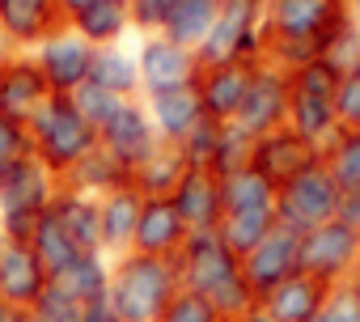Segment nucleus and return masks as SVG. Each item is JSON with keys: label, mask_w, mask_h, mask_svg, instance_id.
<instances>
[{"label": "nucleus", "mask_w": 360, "mask_h": 322, "mask_svg": "<svg viewBox=\"0 0 360 322\" xmlns=\"http://www.w3.org/2000/svg\"><path fill=\"white\" fill-rule=\"evenodd\" d=\"M144 106H148V119H153V127H157V140H161V144H178V148H183L187 136L208 119V115H204V102H200V94H195V85L165 89V94H148Z\"/></svg>", "instance_id": "20"}, {"label": "nucleus", "mask_w": 360, "mask_h": 322, "mask_svg": "<svg viewBox=\"0 0 360 322\" xmlns=\"http://www.w3.org/2000/svg\"><path fill=\"white\" fill-rule=\"evenodd\" d=\"M34 153V140H30V127L26 123H13V119H0V174L9 166H18L22 157Z\"/></svg>", "instance_id": "42"}, {"label": "nucleus", "mask_w": 360, "mask_h": 322, "mask_svg": "<svg viewBox=\"0 0 360 322\" xmlns=\"http://www.w3.org/2000/svg\"><path fill=\"white\" fill-rule=\"evenodd\" d=\"M174 267H178V280H183L187 292L208 297L212 288H221L225 280H233L242 271V259L225 246V238L217 229H208V233H191L183 242V250L174 255Z\"/></svg>", "instance_id": "8"}, {"label": "nucleus", "mask_w": 360, "mask_h": 322, "mask_svg": "<svg viewBox=\"0 0 360 322\" xmlns=\"http://www.w3.org/2000/svg\"><path fill=\"white\" fill-rule=\"evenodd\" d=\"M94 51L72 26H60L51 39H43L30 56L39 64V72L47 77V89L51 94H72L89 81V68H94Z\"/></svg>", "instance_id": "11"}, {"label": "nucleus", "mask_w": 360, "mask_h": 322, "mask_svg": "<svg viewBox=\"0 0 360 322\" xmlns=\"http://www.w3.org/2000/svg\"><path fill=\"white\" fill-rule=\"evenodd\" d=\"M326 292H330V284H322V280L309 276V271H297V276H288L280 288H271L259 305H263L276 322H314V318L322 314V305H326Z\"/></svg>", "instance_id": "23"}, {"label": "nucleus", "mask_w": 360, "mask_h": 322, "mask_svg": "<svg viewBox=\"0 0 360 322\" xmlns=\"http://www.w3.org/2000/svg\"><path fill=\"white\" fill-rule=\"evenodd\" d=\"M221 127L225 123H212V119H204L191 136H187V144H183V157L191 161V166H212V153H217V140H221Z\"/></svg>", "instance_id": "45"}, {"label": "nucleus", "mask_w": 360, "mask_h": 322, "mask_svg": "<svg viewBox=\"0 0 360 322\" xmlns=\"http://www.w3.org/2000/svg\"><path fill=\"white\" fill-rule=\"evenodd\" d=\"M85 322H119V318L106 301H98V305H85Z\"/></svg>", "instance_id": "48"}, {"label": "nucleus", "mask_w": 360, "mask_h": 322, "mask_svg": "<svg viewBox=\"0 0 360 322\" xmlns=\"http://www.w3.org/2000/svg\"><path fill=\"white\" fill-rule=\"evenodd\" d=\"M301 271V233H292V229H284V225H276L246 259H242V276H246V284L255 288V297L263 301L271 288H280L288 276H297Z\"/></svg>", "instance_id": "12"}, {"label": "nucleus", "mask_w": 360, "mask_h": 322, "mask_svg": "<svg viewBox=\"0 0 360 322\" xmlns=\"http://www.w3.org/2000/svg\"><path fill=\"white\" fill-rule=\"evenodd\" d=\"M60 191V174H51L43 161L30 153L18 166L0 174V238L5 242H30L39 217L51 208Z\"/></svg>", "instance_id": "3"}, {"label": "nucleus", "mask_w": 360, "mask_h": 322, "mask_svg": "<svg viewBox=\"0 0 360 322\" xmlns=\"http://www.w3.org/2000/svg\"><path fill=\"white\" fill-rule=\"evenodd\" d=\"M229 322H276L263 305H255V309H246V314H238V318H229Z\"/></svg>", "instance_id": "49"}, {"label": "nucleus", "mask_w": 360, "mask_h": 322, "mask_svg": "<svg viewBox=\"0 0 360 322\" xmlns=\"http://www.w3.org/2000/svg\"><path fill=\"white\" fill-rule=\"evenodd\" d=\"M68 26L89 43V47H115V43H131V13L127 0H94L89 9L72 13Z\"/></svg>", "instance_id": "25"}, {"label": "nucleus", "mask_w": 360, "mask_h": 322, "mask_svg": "<svg viewBox=\"0 0 360 322\" xmlns=\"http://www.w3.org/2000/svg\"><path fill=\"white\" fill-rule=\"evenodd\" d=\"M47 212H51L56 225L77 242V250H85V255H98V250H102V212H98V200H94V195H85V191L60 183V191H56V200H51Z\"/></svg>", "instance_id": "22"}, {"label": "nucleus", "mask_w": 360, "mask_h": 322, "mask_svg": "<svg viewBox=\"0 0 360 322\" xmlns=\"http://www.w3.org/2000/svg\"><path fill=\"white\" fill-rule=\"evenodd\" d=\"M288 127H292L301 140H309L318 153H322L339 131H343V127H339V119H335V102H326V98H305V94H292Z\"/></svg>", "instance_id": "32"}, {"label": "nucleus", "mask_w": 360, "mask_h": 322, "mask_svg": "<svg viewBox=\"0 0 360 322\" xmlns=\"http://www.w3.org/2000/svg\"><path fill=\"white\" fill-rule=\"evenodd\" d=\"M255 68L259 60H238V64H221V68H200L195 77V94L204 102V115L212 123H233L242 102H246V89L255 81Z\"/></svg>", "instance_id": "17"}, {"label": "nucleus", "mask_w": 360, "mask_h": 322, "mask_svg": "<svg viewBox=\"0 0 360 322\" xmlns=\"http://www.w3.org/2000/svg\"><path fill=\"white\" fill-rule=\"evenodd\" d=\"M187 166H191V161L183 157L178 144H157L131 170V187L140 195H174V187L183 183V174H187Z\"/></svg>", "instance_id": "29"}, {"label": "nucleus", "mask_w": 360, "mask_h": 322, "mask_svg": "<svg viewBox=\"0 0 360 322\" xmlns=\"http://www.w3.org/2000/svg\"><path fill=\"white\" fill-rule=\"evenodd\" d=\"M343 13H347V22L360 30V0H343Z\"/></svg>", "instance_id": "51"}, {"label": "nucleus", "mask_w": 360, "mask_h": 322, "mask_svg": "<svg viewBox=\"0 0 360 322\" xmlns=\"http://www.w3.org/2000/svg\"><path fill=\"white\" fill-rule=\"evenodd\" d=\"M267 30H263V0H221V13L200 43V68H221L238 60H263Z\"/></svg>", "instance_id": "4"}, {"label": "nucleus", "mask_w": 360, "mask_h": 322, "mask_svg": "<svg viewBox=\"0 0 360 322\" xmlns=\"http://www.w3.org/2000/svg\"><path fill=\"white\" fill-rule=\"evenodd\" d=\"M60 183H68V187H77V191H85V195H94V200H102V195H110V191H119V187H131V170L98 144L85 161H77V166H72Z\"/></svg>", "instance_id": "27"}, {"label": "nucleus", "mask_w": 360, "mask_h": 322, "mask_svg": "<svg viewBox=\"0 0 360 322\" xmlns=\"http://www.w3.org/2000/svg\"><path fill=\"white\" fill-rule=\"evenodd\" d=\"M140 208H144V195L136 187H119V191L98 200V212H102V255H110V259L131 255Z\"/></svg>", "instance_id": "24"}, {"label": "nucleus", "mask_w": 360, "mask_h": 322, "mask_svg": "<svg viewBox=\"0 0 360 322\" xmlns=\"http://www.w3.org/2000/svg\"><path fill=\"white\" fill-rule=\"evenodd\" d=\"M98 144H102L110 157H119L127 170H136L140 161L161 144V140H157V127H153V119H148L144 98H123V106L115 110V119L98 131Z\"/></svg>", "instance_id": "15"}, {"label": "nucleus", "mask_w": 360, "mask_h": 322, "mask_svg": "<svg viewBox=\"0 0 360 322\" xmlns=\"http://www.w3.org/2000/svg\"><path fill=\"white\" fill-rule=\"evenodd\" d=\"M271 229H276V212H225L217 225V233L225 238V246L238 259H246Z\"/></svg>", "instance_id": "33"}, {"label": "nucleus", "mask_w": 360, "mask_h": 322, "mask_svg": "<svg viewBox=\"0 0 360 322\" xmlns=\"http://www.w3.org/2000/svg\"><path fill=\"white\" fill-rule=\"evenodd\" d=\"M5 56H13V47H9V39H5V30H0V60Z\"/></svg>", "instance_id": "53"}, {"label": "nucleus", "mask_w": 360, "mask_h": 322, "mask_svg": "<svg viewBox=\"0 0 360 322\" xmlns=\"http://www.w3.org/2000/svg\"><path fill=\"white\" fill-rule=\"evenodd\" d=\"M191 238L183 212L174 208L169 195H144V208H140V225H136V246L140 255H157V259H174L183 250V242Z\"/></svg>", "instance_id": "19"}, {"label": "nucleus", "mask_w": 360, "mask_h": 322, "mask_svg": "<svg viewBox=\"0 0 360 322\" xmlns=\"http://www.w3.org/2000/svg\"><path fill=\"white\" fill-rule=\"evenodd\" d=\"M30 246H34V255L43 259V267L51 271V276H60L68 263H77L85 250H77V242L56 225V217L51 212H43L39 217V225H34V233H30Z\"/></svg>", "instance_id": "34"}, {"label": "nucleus", "mask_w": 360, "mask_h": 322, "mask_svg": "<svg viewBox=\"0 0 360 322\" xmlns=\"http://www.w3.org/2000/svg\"><path fill=\"white\" fill-rule=\"evenodd\" d=\"M360 267V233L339 225V221H326V225H314L309 233H301V271L318 276L322 284H347Z\"/></svg>", "instance_id": "6"}, {"label": "nucleus", "mask_w": 360, "mask_h": 322, "mask_svg": "<svg viewBox=\"0 0 360 322\" xmlns=\"http://www.w3.org/2000/svg\"><path fill=\"white\" fill-rule=\"evenodd\" d=\"M314 322H360V297L352 292V284H335Z\"/></svg>", "instance_id": "46"}, {"label": "nucleus", "mask_w": 360, "mask_h": 322, "mask_svg": "<svg viewBox=\"0 0 360 322\" xmlns=\"http://www.w3.org/2000/svg\"><path fill=\"white\" fill-rule=\"evenodd\" d=\"M47 288H51V271L43 267L34 246L0 238V301L13 309H30Z\"/></svg>", "instance_id": "16"}, {"label": "nucleus", "mask_w": 360, "mask_h": 322, "mask_svg": "<svg viewBox=\"0 0 360 322\" xmlns=\"http://www.w3.org/2000/svg\"><path fill=\"white\" fill-rule=\"evenodd\" d=\"M26 314H30V322H85V305L72 301L68 292H60L56 284H51Z\"/></svg>", "instance_id": "39"}, {"label": "nucleus", "mask_w": 360, "mask_h": 322, "mask_svg": "<svg viewBox=\"0 0 360 322\" xmlns=\"http://www.w3.org/2000/svg\"><path fill=\"white\" fill-rule=\"evenodd\" d=\"M288 110H292V77L267 60H259L255 81L246 89V102L233 119V127H242L246 136H267L276 127H288Z\"/></svg>", "instance_id": "7"}, {"label": "nucleus", "mask_w": 360, "mask_h": 322, "mask_svg": "<svg viewBox=\"0 0 360 322\" xmlns=\"http://www.w3.org/2000/svg\"><path fill=\"white\" fill-rule=\"evenodd\" d=\"M127 13H131V34L136 39H148V34H161L165 30L169 0H127Z\"/></svg>", "instance_id": "43"}, {"label": "nucleus", "mask_w": 360, "mask_h": 322, "mask_svg": "<svg viewBox=\"0 0 360 322\" xmlns=\"http://www.w3.org/2000/svg\"><path fill=\"white\" fill-rule=\"evenodd\" d=\"M335 89H339V72H335L326 60H314V64H305V68H297V72H292V94L335 102Z\"/></svg>", "instance_id": "40"}, {"label": "nucleus", "mask_w": 360, "mask_h": 322, "mask_svg": "<svg viewBox=\"0 0 360 322\" xmlns=\"http://www.w3.org/2000/svg\"><path fill=\"white\" fill-rule=\"evenodd\" d=\"M183 280H178L174 259H157V255H119L110 259V292L106 305L115 309L119 322H157L165 314V305L178 297Z\"/></svg>", "instance_id": "1"}, {"label": "nucleus", "mask_w": 360, "mask_h": 322, "mask_svg": "<svg viewBox=\"0 0 360 322\" xmlns=\"http://www.w3.org/2000/svg\"><path fill=\"white\" fill-rule=\"evenodd\" d=\"M343 0H263V30L267 39L322 43L343 22Z\"/></svg>", "instance_id": "9"}, {"label": "nucleus", "mask_w": 360, "mask_h": 322, "mask_svg": "<svg viewBox=\"0 0 360 322\" xmlns=\"http://www.w3.org/2000/svg\"><path fill=\"white\" fill-rule=\"evenodd\" d=\"M174 208L183 212V221H187V229L191 233H208V229H217L221 225V217H225V200H221V179L212 174V170H204V166H187V174H183V183L174 187Z\"/></svg>", "instance_id": "21"}, {"label": "nucleus", "mask_w": 360, "mask_h": 322, "mask_svg": "<svg viewBox=\"0 0 360 322\" xmlns=\"http://www.w3.org/2000/svg\"><path fill=\"white\" fill-rule=\"evenodd\" d=\"M250 157H255V136H246L242 127H233V123H225L221 127V140H217V153H212V174L217 179H225V174H233V170H242V166H250Z\"/></svg>", "instance_id": "37"}, {"label": "nucleus", "mask_w": 360, "mask_h": 322, "mask_svg": "<svg viewBox=\"0 0 360 322\" xmlns=\"http://www.w3.org/2000/svg\"><path fill=\"white\" fill-rule=\"evenodd\" d=\"M347 284H352V292H356V297H360V267H356V276H352V280H347Z\"/></svg>", "instance_id": "54"}, {"label": "nucleus", "mask_w": 360, "mask_h": 322, "mask_svg": "<svg viewBox=\"0 0 360 322\" xmlns=\"http://www.w3.org/2000/svg\"><path fill=\"white\" fill-rule=\"evenodd\" d=\"M13 314H18L13 305H5V301H0V322H13Z\"/></svg>", "instance_id": "52"}, {"label": "nucleus", "mask_w": 360, "mask_h": 322, "mask_svg": "<svg viewBox=\"0 0 360 322\" xmlns=\"http://www.w3.org/2000/svg\"><path fill=\"white\" fill-rule=\"evenodd\" d=\"M335 221L360 233V191H343V200H339V212H335Z\"/></svg>", "instance_id": "47"}, {"label": "nucleus", "mask_w": 360, "mask_h": 322, "mask_svg": "<svg viewBox=\"0 0 360 322\" xmlns=\"http://www.w3.org/2000/svg\"><path fill=\"white\" fill-rule=\"evenodd\" d=\"M322 60L339 72V81L352 77V72H360V30H356L347 18L322 39Z\"/></svg>", "instance_id": "36"}, {"label": "nucleus", "mask_w": 360, "mask_h": 322, "mask_svg": "<svg viewBox=\"0 0 360 322\" xmlns=\"http://www.w3.org/2000/svg\"><path fill=\"white\" fill-rule=\"evenodd\" d=\"M157 322H225V318L212 309V301H208V297L178 288V297L165 305V314H161Z\"/></svg>", "instance_id": "41"}, {"label": "nucleus", "mask_w": 360, "mask_h": 322, "mask_svg": "<svg viewBox=\"0 0 360 322\" xmlns=\"http://www.w3.org/2000/svg\"><path fill=\"white\" fill-rule=\"evenodd\" d=\"M94 0H60V9H64V18H72V13H81V9H89Z\"/></svg>", "instance_id": "50"}, {"label": "nucleus", "mask_w": 360, "mask_h": 322, "mask_svg": "<svg viewBox=\"0 0 360 322\" xmlns=\"http://www.w3.org/2000/svg\"><path fill=\"white\" fill-rule=\"evenodd\" d=\"M276 187L255 170V166H242L233 174L221 179V200H225V212H276Z\"/></svg>", "instance_id": "31"}, {"label": "nucleus", "mask_w": 360, "mask_h": 322, "mask_svg": "<svg viewBox=\"0 0 360 322\" xmlns=\"http://www.w3.org/2000/svg\"><path fill=\"white\" fill-rule=\"evenodd\" d=\"M60 26H68L60 0H0V30L13 51H34Z\"/></svg>", "instance_id": "18"}, {"label": "nucleus", "mask_w": 360, "mask_h": 322, "mask_svg": "<svg viewBox=\"0 0 360 322\" xmlns=\"http://www.w3.org/2000/svg\"><path fill=\"white\" fill-rule=\"evenodd\" d=\"M339 200H343V187L326 170V161H318V166H309L305 174H297L292 183L280 187V195H276V225H284L292 233H309L314 225L335 221Z\"/></svg>", "instance_id": "5"}, {"label": "nucleus", "mask_w": 360, "mask_h": 322, "mask_svg": "<svg viewBox=\"0 0 360 322\" xmlns=\"http://www.w3.org/2000/svg\"><path fill=\"white\" fill-rule=\"evenodd\" d=\"M335 119L343 131H360V72L343 77L335 89Z\"/></svg>", "instance_id": "44"}, {"label": "nucleus", "mask_w": 360, "mask_h": 322, "mask_svg": "<svg viewBox=\"0 0 360 322\" xmlns=\"http://www.w3.org/2000/svg\"><path fill=\"white\" fill-rule=\"evenodd\" d=\"M136 60H140V98L148 94H165V89H183V85H195L200 77V60L191 47H178L169 43L165 34H148V39H136Z\"/></svg>", "instance_id": "10"}, {"label": "nucleus", "mask_w": 360, "mask_h": 322, "mask_svg": "<svg viewBox=\"0 0 360 322\" xmlns=\"http://www.w3.org/2000/svg\"><path fill=\"white\" fill-rule=\"evenodd\" d=\"M322 161L343 191H360V131H339L322 148Z\"/></svg>", "instance_id": "35"}, {"label": "nucleus", "mask_w": 360, "mask_h": 322, "mask_svg": "<svg viewBox=\"0 0 360 322\" xmlns=\"http://www.w3.org/2000/svg\"><path fill=\"white\" fill-rule=\"evenodd\" d=\"M51 284L60 292H68L72 301H81V305H98L110 292V255H102V250L98 255H81L60 276H51Z\"/></svg>", "instance_id": "28"}, {"label": "nucleus", "mask_w": 360, "mask_h": 322, "mask_svg": "<svg viewBox=\"0 0 360 322\" xmlns=\"http://www.w3.org/2000/svg\"><path fill=\"white\" fill-rule=\"evenodd\" d=\"M221 13V0H169V18H165V39L178 47L200 51V43L208 39L212 22Z\"/></svg>", "instance_id": "30"}, {"label": "nucleus", "mask_w": 360, "mask_h": 322, "mask_svg": "<svg viewBox=\"0 0 360 322\" xmlns=\"http://www.w3.org/2000/svg\"><path fill=\"white\" fill-rule=\"evenodd\" d=\"M26 127H30V140H34V157L60 179L98 148V127H89L81 119V110L72 106L68 94H51Z\"/></svg>", "instance_id": "2"}, {"label": "nucleus", "mask_w": 360, "mask_h": 322, "mask_svg": "<svg viewBox=\"0 0 360 322\" xmlns=\"http://www.w3.org/2000/svg\"><path fill=\"white\" fill-rule=\"evenodd\" d=\"M89 81L119 94V98H140V60H136V39L131 43H115V47H98L94 51V68Z\"/></svg>", "instance_id": "26"}, {"label": "nucleus", "mask_w": 360, "mask_h": 322, "mask_svg": "<svg viewBox=\"0 0 360 322\" xmlns=\"http://www.w3.org/2000/svg\"><path fill=\"white\" fill-rule=\"evenodd\" d=\"M47 98H51L47 77L39 72L30 51H13V56L0 60V119L30 123Z\"/></svg>", "instance_id": "14"}, {"label": "nucleus", "mask_w": 360, "mask_h": 322, "mask_svg": "<svg viewBox=\"0 0 360 322\" xmlns=\"http://www.w3.org/2000/svg\"><path fill=\"white\" fill-rule=\"evenodd\" d=\"M68 98H72V106L81 110V119H85L89 127H98V131H102V127L115 119V110L123 106L119 94H110V89H102V85H94V81H85L81 89H72Z\"/></svg>", "instance_id": "38"}, {"label": "nucleus", "mask_w": 360, "mask_h": 322, "mask_svg": "<svg viewBox=\"0 0 360 322\" xmlns=\"http://www.w3.org/2000/svg\"><path fill=\"white\" fill-rule=\"evenodd\" d=\"M318 161H322V153L309 140H301L292 127H276V131H267V136L255 140L250 166L280 191L284 183H292L297 174H305L309 166H318Z\"/></svg>", "instance_id": "13"}]
</instances>
